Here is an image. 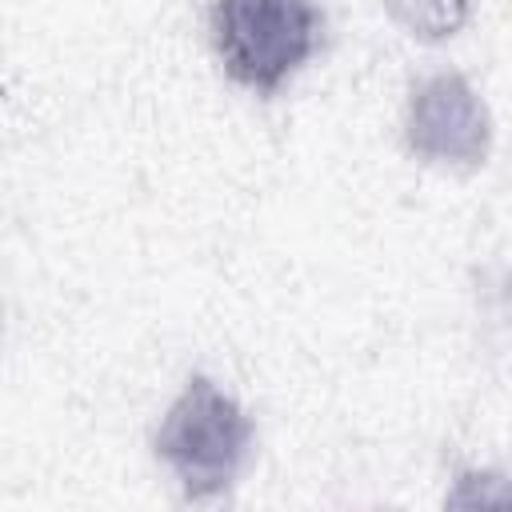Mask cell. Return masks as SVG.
<instances>
[{"label": "cell", "mask_w": 512, "mask_h": 512, "mask_svg": "<svg viewBox=\"0 0 512 512\" xmlns=\"http://www.w3.org/2000/svg\"><path fill=\"white\" fill-rule=\"evenodd\" d=\"M404 148L432 168L476 172L492 156V112L476 84L440 68L412 84L404 100Z\"/></svg>", "instance_id": "3"}, {"label": "cell", "mask_w": 512, "mask_h": 512, "mask_svg": "<svg viewBox=\"0 0 512 512\" xmlns=\"http://www.w3.org/2000/svg\"><path fill=\"white\" fill-rule=\"evenodd\" d=\"M256 452V420L208 372H192L152 432V456L168 468L180 500L208 504L236 488Z\"/></svg>", "instance_id": "1"}, {"label": "cell", "mask_w": 512, "mask_h": 512, "mask_svg": "<svg viewBox=\"0 0 512 512\" xmlns=\"http://www.w3.org/2000/svg\"><path fill=\"white\" fill-rule=\"evenodd\" d=\"M448 508H512V476L496 468H460L444 492Z\"/></svg>", "instance_id": "5"}, {"label": "cell", "mask_w": 512, "mask_h": 512, "mask_svg": "<svg viewBox=\"0 0 512 512\" xmlns=\"http://www.w3.org/2000/svg\"><path fill=\"white\" fill-rule=\"evenodd\" d=\"M384 12L404 36L420 44H444L468 28L472 0H384Z\"/></svg>", "instance_id": "4"}, {"label": "cell", "mask_w": 512, "mask_h": 512, "mask_svg": "<svg viewBox=\"0 0 512 512\" xmlns=\"http://www.w3.org/2000/svg\"><path fill=\"white\" fill-rule=\"evenodd\" d=\"M208 44L220 72L272 100L328 44V12L320 0H208Z\"/></svg>", "instance_id": "2"}]
</instances>
